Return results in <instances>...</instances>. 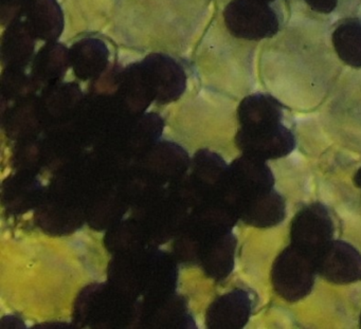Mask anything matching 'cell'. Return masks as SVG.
<instances>
[{"mask_svg": "<svg viewBox=\"0 0 361 329\" xmlns=\"http://www.w3.org/2000/svg\"><path fill=\"white\" fill-rule=\"evenodd\" d=\"M317 276L316 259L289 244L274 259L272 288L281 299L297 303L312 292Z\"/></svg>", "mask_w": 361, "mask_h": 329, "instance_id": "1", "label": "cell"}, {"mask_svg": "<svg viewBox=\"0 0 361 329\" xmlns=\"http://www.w3.org/2000/svg\"><path fill=\"white\" fill-rule=\"evenodd\" d=\"M264 0H232L224 12L233 37L247 41L271 39L280 29L274 10Z\"/></svg>", "mask_w": 361, "mask_h": 329, "instance_id": "2", "label": "cell"}, {"mask_svg": "<svg viewBox=\"0 0 361 329\" xmlns=\"http://www.w3.org/2000/svg\"><path fill=\"white\" fill-rule=\"evenodd\" d=\"M264 1H266V3H272L274 0H264Z\"/></svg>", "mask_w": 361, "mask_h": 329, "instance_id": "16", "label": "cell"}, {"mask_svg": "<svg viewBox=\"0 0 361 329\" xmlns=\"http://www.w3.org/2000/svg\"><path fill=\"white\" fill-rule=\"evenodd\" d=\"M238 215L251 227H276L286 218V200L274 187L240 204Z\"/></svg>", "mask_w": 361, "mask_h": 329, "instance_id": "7", "label": "cell"}, {"mask_svg": "<svg viewBox=\"0 0 361 329\" xmlns=\"http://www.w3.org/2000/svg\"><path fill=\"white\" fill-rule=\"evenodd\" d=\"M73 48V66L80 77H90L103 70L106 64L107 51L94 56L106 48L102 43L98 41H84Z\"/></svg>", "mask_w": 361, "mask_h": 329, "instance_id": "12", "label": "cell"}, {"mask_svg": "<svg viewBox=\"0 0 361 329\" xmlns=\"http://www.w3.org/2000/svg\"><path fill=\"white\" fill-rule=\"evenodd\" d=\"M331 43L340 60L352 67L361 68V20L348 18L338 25L331 35Z\"/></svg>", "mask_w": 361, "mask_h": 329, "instance_id": "10", "label": "cell"}, {"mask_svg": "<svg viewBox=\"0 0 361 329\" xmlns=\"http://www.w3.org/2000/svg\"><path fill=\"white\" fill-rule=\"evenodd\" d=\"M255 302L250 293L236 289L221 297L213 311L214 323L219 328H243L248 323Z\"/></svg>", "mask_w": 361, "mask_h": 329, "instance_id": "9", "label": "cell"}, {"mask_svg": "<svg viewBox=\"0 0 361 329\" xmlns=\"http://www.w3.org/2000/svg\"><path fill=\"white\" fill-rule=\"evenodd\" d=\"M354 183L358 189L361 190V166L359 168V170H357L356 174H355Z\"/></svg>", "mask_w": 361, "mask_h": 329, "instance_id": "14", "label": "cell"}, {"mask_svg": "<svg viewBox=\"0 0 361 329\" xmlns=\"http://www.w3.org/2000/svg\"><path fill=\"white\" fill-rule=\"evenodd\" d=\"M359 327L361 328V314L360 316H359Z\"/></svg>", "mask_w": 361, "mask_h": 329, "instance_id": "15", "label": "cell"}, {"mask_svg": "<svg viewBox=\"0 0 361 329\" xmlns=\"http://www.w3.org/2000/svg\"><path fill=\"white\" fill-rule=\"evenodd\" d=\"M31 30L43 39H56L63 29V18L56 0H31L29 9Z\"/></svg>", "mask_w": 361, "mask_h": 329, "instance_id": "11", "label": "cell"}, {"mask_svg": "<svg viewBox=\"0 0 361 329\" xmlns=\"http://www.w3.org/2000/svg\"><path fill=\"white\" fill-rule=\"evenodd\" d=\"M335 223L326 206L321 202L306 204L290 223V244L316 259L334 240Z\"/></svg>", "mask_w": 361, "mask_h": 329, "instance_id": "3", "label": "cell"}, {"mask_svg": "<svg viewBox=\"0 0 361 329\" xmlns=\"http://www.w3.org/2000/svg\"><path fill=\"white\" fill-rule=\"evenodd\" d=\"M306 5L319 13L329 14L337 7L338 0H304Z\"/></svg>", "mask_w": 361, "mask_h": 329, "instance_id": "13", "label": "cell"}, {"mask_svg": "<svg viewBox=\"0 0 361 329\" xmlns=\"http://www.w3.org/2000/svg\"><path fill=\"white\" fill-rule=\"evenodd\" d=\"M283 108V105L270 94H255L246 97L238 107L240 128H253L282 123Z\"/></svg>", "mask_w": 361, "mask_h": 329, "instance_id": "8", "label": "cell"}, {"mask_svg": "<svg viewBox=\"0 0 361 329\" xmlns=\"http://www.w3.org/2000/svg\"><path fill=\"white\" fill-rule=\"evenodd\" d=\"M317 273L335 285L361 280V253L344 240H333L316 257Z\"/></svg>", "mask_w": 361, "mask_h": 329, "instance_id": "5", "label": "cell"}, {"mask_svg": "<svg viewBox=\"0 0 361 329\" xmlns=\"http://www.w3.org/2000/svg\"><path fill=\"white\" fill-rule=\"evenodd\" d=\"M229 183L232 204L236 211L246 200L274 189L276 179L267 162L244 154L232 164Z\"/></svg>", "mask_w": 361, "mask_h": 329, "instance_id": "6", "label": "cell"}, {"mask_svg": "<svg viewBox=\"0 0 361 329\" xmlns=\"http://www.w3.org/2000/svg\"><path fill=\"white\" fill-rule=\"evenodd\" d=\"M236 144L245 155L263 161L281 159L293 153L295 149L293 132L283 123L259 128H243L238 130Z\"/></svg>", "mask_w": 361, "mask_h": 329, "instance_id": "4", "label": "cell"}]
</instances>
